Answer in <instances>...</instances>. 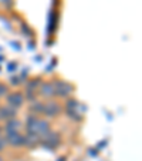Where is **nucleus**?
I'll list each match as a JSON object with an SVG mask.
<instances>
[{"label": "nucleus", "mask_w": 142, "mask_h": 161, "mask_svg": "<svg viewBox=\"0 0 142 161\" xmlns=\"http://www.w3.org/2000/svg\"><path fill=\"white\" fill-rule=\"evenodd\" d=\"M6 100H7V106L18 110L20 107H23L26 98H24V94H23L21 91H13V93H9V94L6 96Z\"/></svg>", "instance_id": "5"}, {"label": "nucleus", "mask_w": 142, "mask_h": 161, "mask_svg": "<svg viewBox=\"0 0 142 161\" xmlns=\"http://www.w3.org/2000/svg\"><path fill=\"white\" fill-rule=\"evenodd\" d=\"M26 130L27 133H33L39 137H43L47 131H50V123L45 119H40V117L31 114L26 121Z\"/></svg>", "instance_id": "1"}, {"label": "nucleus", "mask_w": 142, "mask_h": 161, "mask_svg": "<svg viewBox=\"0 0 142 161\" xmlns=\"http://www.w3.org/2000/svg\"><path fill=\"white\" fill-rule=\"evenodd\" d=\"M9 93V87H7L4 83H0V97H4Z\"/></svg>", "instance_id": "13"}, {"label": "nucleus", "mask_w": 142, "mask_h": 161, "mask_svg": "<svg viewBox=\"0 0 142 161\" xmlns=\"http://www.w3.org/2000/svg\"><path fill=\"white\" fill-rule=\"evenodd\" d=\"M60 143H61V137L57 131L50 130L43 137H40V144H43L45 148H49V150L57 148V147L60 146Z\"/></svg>", "instance_id": "3"}, {"label": "nucleus", "mask_w": 142, "mask_h": 161, "mask_svg": "<svg viewBox=\"0 0 142 161\" xmlns=\"http://www.w3.org/2000/svg\"><path fill=\"white\" fill-rule=\"evenodd\" d=\"M39 93L44 98H53L54 97V84L53 81H44L39 86Z\"/></svg>", "instance_id": "8"}, {"label": "nucleus", "mask_w": 142, "mask_h": 161, "mask_svg": "<svg viewBox=\"0 0 142 161\" xmlns=\"http://www.w3.org/2000/svg\"><path fill=\"white\" fill-rule=\"evenodd\" d=\"M23 128V123L18 119H10L4 124V131L6 133H13V131H20Z\"/></svg>", "instance_id": "10"}, {"label": "nucleus", "mask_w": 142, "mask_h": 161, "mask_svg": "<svg viewBox=\"0 0 142 161\" xmlns=\"http://www.w3.org/2000/svg\"><path fill=\"white\" fill-rule=\"evenodd\" d=\"M80 107L81 104L76 100V98H68L66 103V110H67V114H68L71 119H76V120H80L81 117V113H80Z\"/></svg>", "instance_id": "6"}, {"label": "nucleus", "mask_w": 142, "mask_h": 161, "mask_svg": "<svg viewBox=\"0 0 142 161\" xmlns=\"http://www.w3.org/2000/svg\"><path fill=\"white\" fill-rule=\"evenodd\" d=\"M6 146H7V143H6V140H4V136L0 134V153L6 148Z\"/></svg>", "instance_id": "14"}, {"label": "nucleus", "mask_w": 142, "mask_h": 161, "mask_svg": "<svg viewBox=\"0 0 142 161\" xmlns=\"http://www.w3.org/2000/svg\"><path fill=\"white\" fill-rule=\"evenodd\" d=\"M16 114H17V110L13 108L10 106H3L0 107V120H10V119H16Z\"/></svg>", "instance_id": "9"}, {"label": "nucleus", "mask_w": 142, "mask_h": 161, "mask_svg": "<svg viewBox=\"0 0 142 161\" xmlns=\"http://www.w3.org/2000/svg\"><path fill=\"white\" fill-rule=\"evenodd\" d=\"M0 161H4V160H3V158H2V157H0Z\"/></svg>", "instance_id": "15"}, {"label": "nucleus", "mask_w": 142, "mask_h": 161, "mask_svg": "<svg viewBox=\"0 0 142 161\" xmlns=\"http://www.w3.org/2000/svg\"><path fill=\"white\" fill-rule=\"evenodd\" d=\"M63 113V107L58 101L55 100H50L47 103H44V107H43V113L45 117H49V119H54V117H58Z\"/></svg>", "instance_id": "4"}, {"label": "nucleus", "mask_w": 142, "mask_h": 161, "mask_svg": "<svg viewBox=\"0 0 142 161\" xmlns=\"http://www.w3.org/2000/svg\"><path fill=\"white\" fill-rule=\"evenodd\" d=\"M43 107H44V103H41V101H33L29 108H30L31 113H34L33 116H37V114H41L43 113Z\"/></svg>", "instance_id": "12"}, {"label": "nucleus", "mask_w": 142, "mask_h": 161, "mask_svg": "<svg viewBox=\"0 0 142 161\" xmlns=\"http://www.w3.org/2000/svg\"><path fill=\"white\" fill-rule=\"evenodd\" d=\"M40 144V137L36 136L33 133H27L24 136V147H29V148H33V147H37Z\"/></svg>", "instance_id": "11"}, {"label": "nucleus", "mask_w": 142, "mask_h": 161, "mask_svg": "<svg viewBox=\"0 0 142 161\" xmlns=\"http://www.w3.org/2000/svg\"><path fill=\"white\" fill-rule=\"evenodd\" d=\"M0 133H2V127H0Z\"/></svg>", "instance_id": "16"}, {"label": "nucleus", "mask_w": 142, "mask_h": 161, "mask_svg": "<svg viewBox=\"0 0 142 161\" xmlns=\"http://www.w3.org/2000/svg\"><path fill=\"white\" fill-rule=\"evenodd\" d=\"M4 140L12 147H23L24 146V136L20 131H13V133H6Z\"/></svg>", "instance_id": "7"}, {"label": "nucleus", "mask_w": 142, "mask_h": 161, "mask_svg": "<svg viewBox=\"0 0 142 161\" xmlns=\"http://www.w3.org/2000/svg\"><path fill=\"white\" fill-rule=\"evenodd\" d=\"M53 84H54V97L57 96L60 98H68L74 93V86L66 80H57L53 81Z\"/></svg>", "instance_id": "2"}]
</instances>
